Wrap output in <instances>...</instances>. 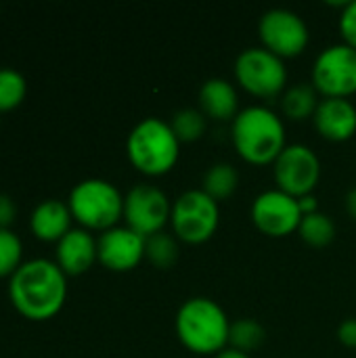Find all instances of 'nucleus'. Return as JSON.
Returning <instances> with one entry per match:
<instances>
[{
	"instance_id": "423d86ee",
	"label": "nucleus",
	"mask_w": 356,
	"mask_h": 358,
	"mask_svg": "<svg viewBox=\"0 0 356 358\" xmlns=\"http://www.w3.org/2000/svg\"><path fill=\"white\" fill-rule=\"evenodd\" d=\"M220 222V206L201 189H189L172 203L170 224L174 235L187 243L208 241Z\"/></svg>"
},
{
	"instance_id": "aec40b11",
	"label": "nucleus",
	"mask_w": 356,
	"mask_h": 358,
	"mask_svg": "<svg viewBox=\"0 0 356 358\" xmlns=\"http://www.w3.org/2000/svg\"><path fill=\"white\" fill-rule=\"evenodd\" d=\"M178 241L174 235L159 231L151 237L145 239V258L155 266V268H172L178 260Z\"/></svg>"
},
{
	"instance_id": "a211bd4d",
	"label": "nucleus",
	"mask_w": 356,
	"mask_h": 358,
	"mask_svg": "<svg viewBox=\"0 0 356 358\" xmlns=\"http://www.w3.org/2000/svg\"><path fill=\"white\" fill-rule=\"evenodd\" d=\"M317 107H319L317 88L308 82H298V84L285 88V92L281 96V111L292 122L313 117Z\"/></svg>"
},
{
	"instance_id": "393cba45",
	"label": "nucleus",
	"mask_w": 356,
	"mask_h": 358,
	"mask_svg": "<svg viewBox=\"0 0 356 358\" xmlns=\"http://www.w3.org/2000/svg\"><path fill=\"white\" fill-rule=\"evenodd\" d=\"M23 264V243L10 229H0V279L13 277Z\"/></svg>"
},
{
	"instance_id": "20e7f679",
	"label": "nucleus",
	"mask_w": 356,
	"mask_h": 358,
	"mask_svg": "<svg viewBox=\"0 0 356 358\" xmlns=\"http://www.w3.org/2000/svg\"><path fill=\"white\" fill-rule=\"evenodd\" d=\"M126 153L138 172L147 176H162L176 166L180 141L176 138L170 122L145 117L130 130Z\"/></svg>"
},
{
	"instance_id": "9b49d317",
	"label": "nucleus",
	"mask_w": 356,
	"mask_h": 358,
	"mask_svg": "<svg viewBox=\"0 0 356 358\" xmlns=\"http://www.w3.org/2000/svg\"><path fill=\"white\" fill-rule=\"evenodd\" d=\"M258 31L264 48L281 59L298 57L311 40L306 21L290 8H269L260 17Z\"/></svg>"
},
{
	"instance_id": "9d476101",
	"label": "nucleus",
	"mask_w": 356,
	"mask_h": 358,
	"mask_svg": "<svg viewBox=\"0 0 356 358\" xmlns=\"http://www.w3.org/2000/svg\"><path fill=\"white\" fill-rule=\"evenodd\" d=\"M172 206L166 193L155 185H134L124 195V220L126 227L143 235L145 239L164 231L170 222Z\"/></svg>"
},
{
	"instance_id": "39448f33",
	"label": "nucleus",
	"mask_w": 356,
	"mask_h": 358,
	"mask_svg": "<svg viewBox=\"0 0 356 358\" xmlns=\"http://www.w3.org/2000/svg\"><path fill=\"white\" fill-rule=\"evenodd\" d=\"M67 206L73 220L86 231H109L124 218V195L115 185L103 178L80 180L71 191Z\"/></svg>"
},
{
	"instance_id": "f3484780",
	"label": "nucleus",
	"mask_w": 356,
	"mask_h": 358,
	"mask_svg": "<svg viewBox=\"0 0 356 358\" xmlns=\"http://www.w3.org/2000/svg\"><path fill=\"white\" fill-rule=\"evenodd\" d=\"M199 107L212 120H235L239 113L237 88L225 78H210L199 88Z\"/></svg>"
},
{
	"instance_id": "bb28decb",
	"label": "nucleus",
	"mask_w": 356,
	"mask_h": 358,
	"mask_svg": "<svg viewBox=\"0 0 356 358\" xmlns=\"http://www.w3.org/2000/svg\"><path fill=\"white\" fill-rule=\"evenodd\" d=\"M15 218H17V206H15V201L8 195L0 193V229H10V224L15 222Z\"/></svg>"
},
{
	"instance_id": "2eb2a0df",
	"label": "nucleus",
	"mask_w": 356,
	"mask_h": 358,
	"mask_svg": "<svg viewBox=\"0 0 356 358\" xmlns=\"http://www.w3.org/2000/svg\"><path fill=\"white\" fill-rule=\"evenodd\" d=\"M99 260V252H97V239L92 237L90 231L86 229H71L59 243H57V252H55V262L59 264V268L69 275V277H78L84 275L94 262Z\"/></svg>"
},
{
	"instance_id": "5701e85b",
	"label": "nucleus",
	"mask_w": 356,
	"mask_h": 358,
	"mask_svg": "<svg viewBox=\"0 0 356 358\" xmlns=\"http://www.w3.org/2000/svg\"><path fill=\"white\" fill-rule=\"evenodd\" d=\"M264 338H266V331L256 319H239V321L231 323L229 348L250 355L264 342Z\"/></svg>"
},
{
	"instance_id": "c756f323",
	"label": "nucleus",
	"mask_w": 356,
	"mask_h": 358,
	"mask_svg": "<svg viewBox=\"0 0 356 358\" xmlns=\"http://www.w3.org/2000/svg\"><path fill=\"white\" fill-rule=\"evenodd\" d=\"M346 212H348V216L353 220H356V187L350 189L348 195H346Z\"/></svg>"
},
{
	"instance_id": "6ab92c4d",
	"label": "nucleus",
	"mask_w": 356,
	"mask_h": 358,
	"mask_svg": "<svg viewBox=\"0 0 356 358\" xmlns=\"http://www.w3.org/2000/svg\"><path fill=\"white\" fill-rule=\"evenodd\" d=\"M237 185H239V172L235 170V166L229 162H218L210 166L208 172L204 174L201 191H206L214 201H222L237 191Z\"/></svg>"
},
{
	"instance_id": "4468645a",
	"label": "nucleus",
	"mask_w": 356,
	"mask_h": 358,
	"mask_svg": "<svg viewBox=\"0 0 356 358\" xmlns=\"http://www.w3.org/2000/svg\"><path fill=\"white\" fill-rule=\"evenodd\" d=\"M315 128L327 141H348L356 134V107L348 99L323 96L313 115Z\"/></svg>"
},
{
	"instance_id": "7ed1b4c3",
	"label": "nucleus",
	"mask_w": 356,
	"mask_h": 358,
	"mask_svg": "<svg viewBox=\"0 0 356 358\" xmlns=\"http://www.w3.org/2000/svg\"><path fill=\"white\" fill-rule=\"evenodd\" d=\"M231 321L218 302L197 296L176 313V336L195 355H218L229 344Z\"/></svg>"
},
{
	"instance_id": "6e6552de",
	"label": "nucleus",
	"mask_w": 356,
	"mask_h": 358,
	"mask_svg": "<svg viewBox=\"0 0 356 358\" xmlns=\"http://www.w3.org/2000/svg\"><path fill=\"white\" fill-rule=\"evenodd\" d=\"M323 96L348 99L356 92V48L340 42L332 44L315 59L313 82Z\"/></svg>"
},
{
	"instance_id": "f03ea898",
	"label": "nucleus",
	"mask_w": 356,
	"mask_h": 358,
	"mask_svg": "<svg viewBox=\"0 0 356 358\" xmlns=\"http://www.w3.org/2000/svg\"><path fill=\"white\" fill-rule=\"evenodd\" d=\"M233 143L237 153L256 166L273 164L285 149L283 120L264 105H250L233 120Z\"/></svg>"
},
{
	"instance_id": "f8f14e48",
	"label": "nucleus",
	"mask_w": 356,
	"mask_h": 358,
	"mask_svg": "<svg viewBox=\"0 0 356 358\" xmlns=\"http://www.w3.org/2000/svg\"><path fill=\"white\" fill-rule=\"evenodd\" d=\"M252 220L269 237H285L298 231L302 222V210L296 197L281 189L262 191L252 203Z\"/></svg>"
},
{
	"instance_id": "4be33fe9",
	"label": "nucleus",
	"mask_w": 356,
	"mask_h": 358,
	"mask_svg": "<svg viewBox=\"0 0 356 358\" xmlns=\"http://www.w3.org/2000/svg\"><path fill=\"white\" fill-rule=\"evenodd\" d=\"M27 94V80L13 67H0V113L17 109Z\"/></svg>"
},
{
	"instance_id": "a878e982",
	"label": "nucleus",
	"mask_w": 356,
	"mask_h": 358,
	"mask_svg": "<svg viewBox=\"0 0 356 358\" xmlns=\"http://www.w3.org/2000/svg\"><path fill=\"white\" fill-rule=\"evenodd\" d=\"M340 31L344 36V42L356 48V0L344 4V10L340 15Z\"/></svg>"
},
{
	"instance_id": "cd10ccee",
	"label": "nucleus",
	"mask_w": 356,
	"mask_h": 358,
	"mask_svg": "<svg viewBox=\"0 0 356 358\" xmlns=\"http://www.w3.org/2000/svg\"><path fill=\"white\" fill-rule=\"evenodd\" d=\"M338 338L346 346H356V319H346L338 327Z\"/></svg>"
},
{
	"instance_id": "c85d7f7f",
	"label": "nucleus",
	"mask_w": 356,
	"mask_h": 358,
	"mask_svg": "<svg viewBox=\"0 0 356 358\" xmlns=\"http://www.w3.org/2000/svg\"><path fill=\"white\" fill-rule=\"evenodd\" d=\"M298 203H300V210H302V216H308V214H315V212H319V203H317V197L311 193V195H304V197H300L298 199Z\"/></svg>"
},
{
	"instance_id": "412c9836",
	"label": "nucleus",
	"mask_w": 356,
	"mask_h": 358,
	"mask_svg": "<svg viewBox=\"0 0 356 358\" xmlns=\"http://www.w3.org/2000/svg\"><path fill=\"white\" fill-rule=\"evenodd\" d=\"M298 233L308 245L325 248L336 239V222L332 220V216H327L323 212H315V214L302 216Z\"/></svg>"
},
{
	"instance_id": "f257e3e1",
	"label": "nucleus",
	"mask_w": 356,
	"mask_h": 358,
	"mask_svg": "<svg viewBox=\"0 0 356 358\" xmlns=\"http://www.w3.org/2000/svg\"><path fill=\"white\" fill-rule=\"evenodd\" d=\"M8 298L21 317L29 321H48L67 300V275L55 260H27L10 277Z\"/></svg>"
},
{
	"instance_id": "0eeeda50",
	"label": "nucleus",
	"mask_w": 356,
	"mask_h": 358,
	"mask_svg": "<svg viewBox=\"0 0 356 358\" xmlns=\"http://www.w3.org/2000/svg\"><path fill=\"white\" fill-rule=\"evenodd\" d=\"M235 78L250 94L273 99L285 92L287 69L283 59L275 52L264 46H250L235 59Z\"/></svg>"
},
{
	"instance_id": "b1692460",
	"label": "nucleus",
	"mask_w": 356,
	"mask_h": 358,
	"mask_svg": "<svg viewBox=\"0 0 356 358\" xmlns=\"http://www.w3.org/2000/svg\"><path fill=\"white\" fill-rule=\"evenodd\" d=\"M170 126L180 143H193V141L201 138L206 132V115L201 113V109L185 107L174 113Z\"/></svg>"
},
{
	"instance_id": "dca6fc26",
	"label": "nucleus",
	"mask_w": 356,
	"mask_h": 358,
	"mask_svg": "<svg viewBox=\"0 0 356 358\" xmlns=\"http://www.w3.org/2000/svg\"><path fill=\"white\" fill-rule=\"evenodd\" d=\"M71 220L73 216L65 201L44 199L34 208L29 216V229L36 239L46 243H59L71 231Z\"/></svg>"
},
{
	"instance_id": "ddd939ff",
	"label": "nucleus",
	"mask_w": 356,
	"mask_h": 358,
	"mask_svg": "<svg viewBox=\"0 0 356 358\" xmlns=\"http://www.w3.org/2000/svg\"><path fill=\"white\" fill-rule=\"evenodd\" d=\"M97 252L99 262L105 268L126 273L136 268L145 258V237L128 227H113L101 233L97 239Z\"/></svg>"
},
{
	"instance_id": "1a4fd4ad",
	"label": "nucleus",
	"mask_w": 356,
	"mask_h": 358,
	"mask_svg": "<svg viewBox=\"0 0 356 358\" xmlns=\"http://www.w3.org/2000/svg\"><path fill=\"white\" fill-rule=\"evenodd\" d=\"M273 174L279 185L277 189L300 199L315 191L321 178V159L308 145L292 143L273 162Z\"/></svg>"
},
{
	"instance_id": "7c9ffc66",
	"label": "nucleus",
	"mask_w": 356,
	"mask_h": 358,
	"mask_svg": "<svg viewBox=\"0 0 356 358\" xmlns=\"http://www.w3.org/2000/svg\"><path fill=\"white\" fill-rule=\"evenodd\" d=\"M216 358H250V355L239 352V350H235V348H225L222 352L216 355Z\"/></svg>"
}]
</instances>
